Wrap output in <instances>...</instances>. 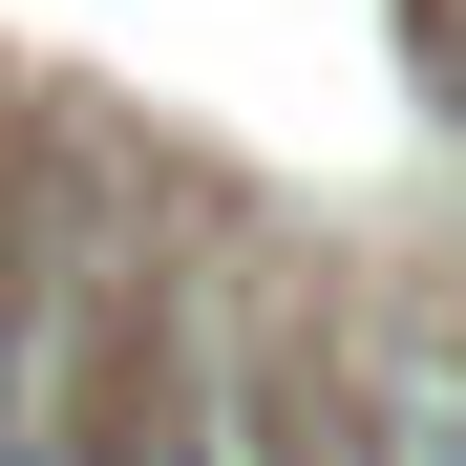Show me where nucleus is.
Segmentation results:
<instances>
[{
    "mask_svg": "<svg viewBox=\"0 0 466 466\" xmlns=\"http://www.w3.org/2000/svg\"><path fill=\"white\" fill-rule=\"evenodd\" d=\"M64 466H212V424H106V445H64Z\"/></svg>",
    "mask_w": 466,
    "mask_h": 466,
    "instance_id": "f257e3e1",
    "label": "nucleus"
}]
</instances>
